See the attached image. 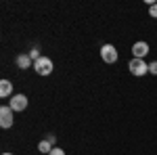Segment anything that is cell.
Here are the masks:
<instances>
[{"label": "cell", "mask_w": 157, "mask_h": 155, "mask_svg": "<svg viewBox=\"0 0 157 155\" xmlns=\"http://www.w3.org/2000/svg\"><path fill=\"white\" fill-rule=\"evenodd\" d=\"M149 73L157 76V61H151V63H149Z\"/></svg>", "instance_id": "8fae6325"}, {"label": "cell", "mask_w": 157, "mask_h": 155, "mask_svg": "<svg viewBox=\"0 0 157 155\" xmlns=\"http://www.w3.org/2000/svg\"><path fill=\"white\" fill-rule=\"evenodd\" d=\"M27 55L32 57V61H38L40 57H42V55H40V48H38V46H34L32 50H29V52H27Z\"/></svg>", "instance_id": "30bf717a"}, {"label": "cell", "mask_w": 157, "mask_h": 155, "mask_svg": "<svg viewBox=\"0 0 157 155\" xmlns=\"http://www.w3.org/2000/svg\"><path fill=\"white\" fill-rule=\"evenodd\" d=\"M128 69H130V73H132V76L140 78V76H147L149 65H147L145 59H130V61H128Z\"/></svg>", "instance_id": "6da1fadb"}, {"label": "cell", "mask_w": 157, "mask_h": 155, "mask_svg": "<svg viewBox=\"0 0 157 155\" xmlns=\"http://www.w3.org/2000/svg\"><path fill=\"white\" fill-rule=\"evenodd\" d=\"M52 149H55V147H52V145H50L48 141H46V138L38 143V151H40V153H46V155H48L50 151H52Z\"/></svg>", "instance_id": "9c48e42d"}, {"label": "cell", "mask_w": 157, "mask_h": 155, "mask_svg": "<svg viewBox=\"0 0 157 155\" xmlns=\"http://www.w3.org/2000/svg\"><path fill=\"white\" fill-rule=\"evenodd\" d=\"M101 59L109 63V65H113L115 61L120 59V55H117V48L113 46V44H103L101 46Z\"/></svg>", "instance_id": "3957f363"}, {"label": "cell", "mask_w": 157, "mask_h": 155, "mask_svg": "<svg viewBox=\"0 0 157 155\" xmlns=\"http://www.w3.org/2000/svg\"><path fill=\"white\" fill-rule=\"evenodd\" d=\"M149 15H151V17H155V19H157V2L153 4V6H149Z\"/></svg>", "instance_id": "7c38bea8"}, {"label": "cell", "mask_w": 157, "mask_h": 155, "mask_svg": "<svg viewBox=\"0 0 157 155\" xmlns=\"http://www.w3.org/2000/svg\"><path fill=\"white\" fill-rule=\"evenodd\" d=\"M13 113H15V111L11 109V105H2V107H0V126H2L4 130H6V128H11L13 122H15Z\"/></svg>", "instance_id": "277c9868"}, {"label": "cell", "mask_w": 157, "mask_h": 155, "mask_svg": "<svg viewBox=\"0 0 157 155\" xmlns=\"http://www.w3.org/2000/svg\"><path fill=\"white\" fill-rule=\"evenodd\" d=\"M13 95V84L9 80H0V96L6 99V96Z\"/></svg>", "instance_id": "ba28073f"}, {"label": "cell", "mask_w": 157, "mask_h": 155, "mask_svg": "<svg viewBox=\"0 0 157 155\" xmlns=\"http://www.w3.org/2000/svg\"><path fill=\"white\" fill-rule=\"evenodd\" d=\"M48 155H65V151H63V149H59V147H55Z\"/></svg>", "instance_id": "4fadbf2b"}, {"label": "cell", "mask_w": 157, "mask_h": 155, "mask_svg": "<svg viewBox=\"0 0 157 155\" xmlns=\"http://www.w3.org/2000/svg\"><path fill=\"white\" fill-rule=\"evenodd\" d=\"M46 141H48V143L55 147V143H57V136H55V134H46Z\"/></svg>", "instance_id": "5bb4252c"}, {"label": "cell", "mask_w": 157, "mask_h": 155, "mask_svg": "<svg viewBox=\"0 0 157 155\" xmlns=\"http://www.w3.org/2000/svg\"><path fill=\"white\" fill-rule=\"evenodd\" d=\"M149 50H151V48H149V44H147V42H143V40H140V42H134V44H132V55H134V59H145L147 55H149Z\"/></svg>", "instance_id": "8992f818"}, {"label": "cell", "mask_w": 157, "mask_h": 155, "mask_svg": "<svg viewBox=\"0 0 157 155\" xmlns=\"http://www.w3.org/2000/svg\"><path fill=\"white\" fill-rule=\"evenodd\" d=\"M17 67L19 69H29V67H34V61H32V57L27 52H21L17 57Z\"/></svg>", "instance_id": "52a82bcc"}, {"label": "cell", "mask_w": 157, "mask_h": 155, "mask_svg": "<svg viewBox=\"0 0 157 155\" xmlns=\"http://www.w3.org/2000/svg\"><path fill=\"white\" fill-rule=\"evenodd\" d=\"M2 155H13V153H2Z\"/></svg>", "instance_id": "9a60e30c"}, {"label": "cell", "mask_w": 157, "mask_h": 155, "mask_svg": "<svg viewBox=\"0 0 157 155\" xmlns=\"http://www.w3.org/2000/svg\"><path fill=\"white\" fill-rule=\"evenodd\" d=\"M9 105H11V109L15 113H17V111H25V109H27V96L25 95H13Z\"/></svg>", "instance_id": "5b68a950"}, {"label": "cell", "mask_w": 157, "mask_h": 155, "mask_svg": "<svg viewBox=\"0 0 157 155\" xmlns=\"http://www.w3.org/2000/svg\"><path fill=\"white\" fill-rule=\"evenodd\" d=\"M34 69H36L38 76H50L52 69H55V65H52V61L48 57H40L38 61H34Z\"/></svg>", "instance_id": "7a4b0ae2"}]
</instances>
